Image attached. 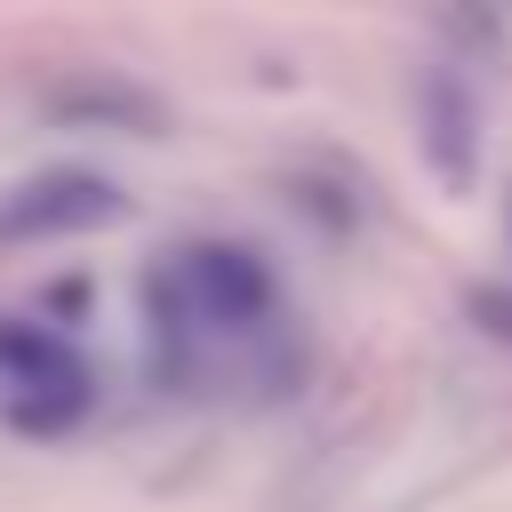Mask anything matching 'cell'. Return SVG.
<instances>
[{
    "instance_id": "obj_1",
    "label": "cell",
    "mask_w": 512,
    "mask_h": 512,
    "mask_svg": "<svg viewBox=\"0 0 512 512\" xmlns=\"http://www.w3.org/2000/svg\"><path fill=\"white\" fill-rule=\"evenodd\" d=\"M88 400H96V376L56 328L0 320V416L16 432H64L88 416Z\"/></svg>"
},
{
    "instance_id": "obj_2",
    "label": "cell",
    "mask_w": 512,
    "mask_h": 512,
    "mask_svg": "<svg viewBox=\"0 0 512 512\" xmlns=\"http://www.w3.org/2000/svg\"><path fill=\"white\" fill-rule=\"evenodd\" d=\"M112 216H120V192L96 168H48V176H24L16 192H0V240H64V232H88Z\"/></svg>"
},
{
    "instance_id": "obj_3",
    "label": "cell",
    "mask_w": 512,
    "mask_h": 512,
    "mask_svg": "<svg viewBox=\"0 0 512 512\" xmlns=\"http://www.w3.org/2000/svg\"><path fill=\"white\" fill-rule=\"evenodd\" d=\"M416 128H424V160L448 176V184H472V160H480V104L456 72H432L424 96H416Z\"/></svg>"
},
{
    "instance_id": "obj_4",
    "label": "cell",
    "mask_w": 512,
    "mask_h": 512,
    "mask_svg": "<svg viewBox=\"0 0 512 512\" xmlns=\"http://www.w3.org/2000/svg\"><path fill=\"white\" fill-rule=\"evenodd\" d=\"M472 320L512 344V288H472Z\"/></svg>"
}]
</instances>
